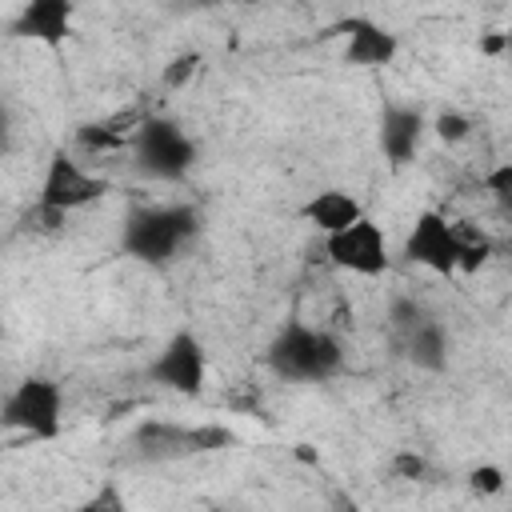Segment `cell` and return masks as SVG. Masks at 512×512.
<instances>
[{"label": "cell", "instance_id": "obj_2", "mask_svg": "<svg viewBox=\"0 0 512 512\" xmlns=\"http://www.w3.org/2000/svg\"><path fill=\"white\" fill-rule=\"evenodd\" d=\"M264 364L272 368V376H280L288 384H324V380L340 376L344 344L328 328H312V324L292 320L268 340Z\"/></svg>", "mask_w": 512, "mask_h": 512}, {"label": "cell", "instance_id": "obj_24", "mask_svg": "<svg viewBox=\"0 0 512 512\" xmlns=\"http://www.w3.org/2000/svg\"><path fill=\"white\" fill-rule=\"evenodd\" d=\"M392 472H396L400 480H424V476H428V460L416 456V452H396Z\"/></svg>", "mask_w": 512, "mask_h": 512}, {"label": "cell", "instance_id": "obj_27", "mask_svg": "<svg viewBox=\"0 0 512 512\" xmlns=\"http://www.w3.org/2000/svg\"><path fill=\"white\" fill-rule=\"evenodd\" d=\"M508 512H512V508H508Z\"/></svg>", "mask_w": 512, "mask_h": 512}, {"label": "cell", "instance_id": "obj_17", "mask_svg": "<svg viewBox=\"0 0 512 512\" xmlns=\"http://www.w3.org/2000/svg\"><path fill=\"white\" fill-rule=\"evenodd\" d=\"M488 256H492V240L480 228L460 224V272H476Z\"/></svg>", "mask_w": 512, "mask_h": 512}, {"label": "cell", "instance_id": "obj_19", "mask_svg": "<svg viewBox=\"0 0 512 512\" xmlns=\"http://www.w3.org/2000/svg\"><path fill=\"white\" fill-rule=\"evenodd\" d=\"M76 140H80V148H88V152H112V148H128V136H124V132L104 128V124H80V128H76Z\"/></svg>", "mask_w": 512, "mask_h": 512}, {"label": "cell", "instance_id": "obj_11", "mask_svg": "<svg viewBox=\"0 0 512 512\" xmlns=\"http://www.w3.org/2000/svg\"><path fill=\"white\" fill-rule=\"evenodd\" d=\"M72 16H76V8L68 0H32V4H24L16 12L12 36L36 40L44 48H56V44H64L72 36Z\"/></svg>", "mask_w": 512, "mask_h": 512}, {"label": "cell", "instance_id": "obj_15", "mask_svg": "<svg viewBox=\"0 0 512 512\" xmlns=\"http://www.w3.org/2000/svg\"><path fill=\"white\" fill-rule=\"evenodd\" d=\"M72 512H132V500H128V492L120 488V480L108 476V480H100Z\"/></svg>", "mask_w": 512, "mask_h": 512}, {"label": "cell", "instance_id": "obj_18", "mask_svg": "<svg viewBox=\"0 0 512 512\" xmlns=\"http://www.w3.org/2000/svg\"><path fill=\"white\" fill-rule=\"evenodd\" d=\"M236 444V432L224 428V424H192V456H204V452H224Z\"/></svg>", "mask_w": 512, "mask_h": 512}, {"label": "cell", "instance_id": "obj_6", "mask_svg": "<svg viewBox=\"0 0 512 512\" xmlns=\"http://www.w3.org/2000/svg\"><path fill=\"white\" fill-rule=\"evenodd\" d=\"M148 380L168 388V392H180V396H200L204 380H208V352H204L200 336L192 328L172 332L164 340V348L152 356Z\"/></svg>", "mask_w": 512, "mask_h": 512}, {"label": "cell", "instance_id": "obj_5", "mask_svg": "<svg viewBox=\"0 0 512 512\" xmlns=\"http://www.w3.org/2000/svg\"><path fill=\"white\" fill-rule=\"evenodd\" d=\"M104 192H108L104 176H92L72 152H52V160L44 168V180H40L36 208H44L52 216H68V212L100 200Z\"/></svg>", "mask_w": 512, "mask_h": 512}, {"label": "cell", "instance_id": "obj_26", "mask_svg": "<svg viewBox=\"0 0 512 512\" xmlns=\"http://www.w3.org/2000/svg\"><path fill=\"white\" fill-rule=\"evenodd\" d=\"M212 512H228V508H212Z\"/></svg>", "mask_w": 512, "mask_h": 512}, {"label": "cell", "instance_id": "obj_25", "mask_svg": "<svg viewBox=\"0 0 512 512\" xmlns=\"http://www.w3.org/2000/svg\"><path fill=\"white\" fill-rule=\"evenodd\" d=\"M328 512H364V508H360V500H356L352 492L332 488V496H328Z\"/></svg>", "mask_w": 512, "mask_h": 512}, {"label": "cell", "instance_id": "obj_1", "mask_svg": "<svg viewBox=\"0 0 512 512\" xmlns=\"http://www.w3.org/2000/svg\"><path fill=\"white\" fill-rule=\"evenodd\" d=\"M200 236V212L192 204H144L124 216L120 248L140 264H172L184 244Z\"/></svg>", "mask_w": 512, "mask_h": 512}, {"label": "cell", "instance_id": "obj_7", "mask_svg": "<svg viewBox=\"0 0 512 512\" xmlns=\"http://www.w3.org/2000/svg\"><path fill=\"white\" fill-rule=\"evenodd\" d=\"M404 256L436 276H456L460 272V224H452L436 208L416 212L404 236Z\"/></svg>", "mask_w": 512, "mask_h": 512}, {"label": "cell", "instance_id": "obj_16", "mask_svg": "<svg viewBox=\"0 0 512 512\" xmlns=\"http://www.w3.org/2000/svg\"><path fill=\"white\" fill-rule=\"evenodd\" d=\"M428 316H432V312H428L416 296H392V300H388V324H392V332H396L400 340H404L412 328H420Z\"/></svg>", "mask_w": 512, "mask_h": 512}, {"label": "cell", "instance_id": "obj_8", "mask_svg": "<svg viewBox=\"0 0 512 512\" xmlns=\"http://www.w3.org/2000/svg\"><path fill=\"white\" fill-rule=\"evenodd\" d=\"M324 252H328V260L336 268H344L352 276L376 280V276L388 272V236H384V228L372 216L348 224L336 236H324Z\"/></svg>", "mask_w": 512, "mask_h": 512}, {"label": "cell", "instance_id": "obj_4", "mask_svg": "<svg viewBox=\"0 0 512 512\" xmlns=\"http://www.w3.org/2000/svg\"><path fill=\"white\" fill-rule=\"evenodd\" d=\"M0 424L32 440H56L64 428V392L52 376H24L0 408Z\"/></svg>", "mask_w": 512, "mask_h": 512}, {"label": "cell", "instance_id": "obj_10", "mask_svg": "<svg viewBox=\"0 0 512 512\" xmlns=\"http://www.w3.org/2000/svg\"><path fill=\"white\" fill-rule=\"evenodd\" d=\"M424 112L416 104H384L380 112V152L392 168H404L416 160L420 140H424Z\"/></svg>", "mask_w": 512, "mask_h": 512}, {"label": "cell", "instance_id": "obj_3", "mask_svg": "<svg viewBox=\"0 0 512 512\" xmlns=\"http://www.w3.org/2000/svg\"><path fill=\"white\" fill-rule=\"evenodd\" d=\"M128 148H132L136 172L148 176V180H160V184L184 180L196 164V144L180 128V120H172V116H148L128 136Z\"/></svg>", "mask_w": 512, "mask_h": 512}, {"label": "cell", "instance_id": "obj_22", "mask_svg": "<svg viewBox=\"0 0 512 512\" xmlns=\"http://www.w3.org/2000/svg\"><path fill=\"white\" fill-rule=\"evenodd\" d=\"M468 488H472V496H496V492L504 488V468H496V464H476V468L468 472Z\"/></svg>", "mask_w": 512, "mask_h": 512}, {"label": "cell", "instance_id": "obj_20", "mask_svg": "<svg viewBox=\"0 0 512 512\" xmlns=\"http://www.w3.org/2000/svg\"><path fill=\"white\" fill-rule=\"evenodd\" d=\"M432 128H436V136H440L444 144H460V140H468L472 120H468L460 108H444V112L432 120Z\"/></svg>", "mask_w": 512, "mask_h": 512}, {"label": "cell", "instance_id": "obj_21", "mask_svg": "<svg viewBox=\"0 0 512 512\" xmlns=\"http://www.w3.org/2000/svg\"><path fill=\"white\" fill-rule=\"evenodd\" d=\"M484 192H488L500 208H508V212H512V160L496 164V168L484 176Z\"/></svg>", "mask_w": 512, "mask_h": 512}, {"label": "cell", "instance_id": "obj_14", "mask_svg": "<svg viewBox=\"0 0 512 512\" xmlns=\"http://www.w3.org/2000/svg\"><path fill=\"white\" fill-rule=\"evenodd\" d=\"M400 348H404V356H408V364H412V368L432 372V376L448 372L452 340H448V332H444V324H440L436 316H428L420 328H412V332L400 340Z\"/></svg>", "mask_w": 512, "mask_h": 512}, {"label": "cell", "instance_id": "obj_9", "mask_svg": "<svg viewBox=\"0 0 512 512\" xmlns=\"http://www.w3.org/2000/svg\"><path fill=\"white\" fill-rule=\"evenodd\" d=\"M336 32H344V64L352 68H384L400 52V36L372 16H348L336 24Z\"/></svg>", "mask_w": 512, "mask_h": 512}, {"label": "cell", "instance_id": "obj_13", "mask_svg": "<svg viewBox=\"0 0 512 512\" xmlns=\"http://www.w3.org/2000/svg\"><path fill=\"white\" fill-rule=\"evenodd\" d=\"M300 216H304L316 232L336 236V232H344L348 224L364 220V204H360L352 192H344V188H324V192H316V196L300 208Z\"/></svg>", "mask_w": 512, "mask_h": 512}, {"label": "cell", "instance_id": "obj_23", "mask_svg": "<svg viewBox=\"0 0 512 512\" xmlns=\"http://www.w3.org/2000/svg\"><path fill=\"white\" fill-rule=\"evenodd\" d=\"M196 68H200V56H196V52H180V56L164 68V88H184V84L196 76Z\"/></svg>", "mask_w": 512, "mask_h": 512}, {"label": "cell", "instance_id": "obj_12", "mask_svg": "<svg viewBox=\"0 0 512 512\" xmlns=\"http://www.w3.org/2000/svg\"><path fill=\"white\" fill-rule=\"evenodd\" d=\"M132 452L148 464H168L192 456V428L176 420H140L132 428Z\"/></svg>", "mask_w": 512, "mask_h": 512}]
</instances>
